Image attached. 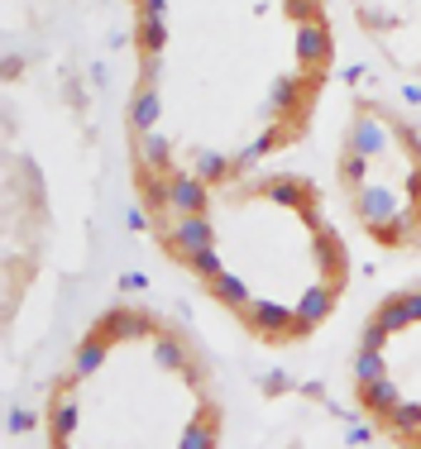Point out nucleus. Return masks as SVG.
I'll return each mask as SVG.
<instances>
[{
    "mask_svg": "<svg viewBox=\"0 0 421 449\" xmlns=\"http://www.w3.org/2000/svg\"><path fill=\"white\" fill-rule=\"evenodd\" d=\"M340 177L373 244H421V139L383 105H359L345 134Z\"/></svg>",
    "mask_w": 421,
    "mask_h": 449,
    "instance_id": "f257e3e1",
    "label": "nucleus"
}]
</instances>
